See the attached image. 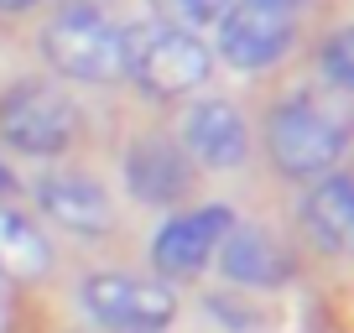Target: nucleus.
I'll return each instance as SVG.
<instances>
[{
    "instance_id": "nucleus-1",
    "label": "nucleus",
    "mask_w": 354,
    "mask_h": 333,
    "mask_svg": "<svg viewBox=\"0 0 354 333\" xmlns=\"http://www.w3.org/2000/svg\"><path fill=\"white\" fill-rule=\"evenodd\" d=\"M349 151V131L333 110H323L313 94H287L266 115V156L281 178L292 182H318L339 172Z\"/></svg>"
},
{
    "instance_id": "nucleus-2",
    "label": "nucleus",
    "mask_w": 354,
    "mask_h": 333,
    "mask_svg": "<svg viewBox=\"0 0 354 333\" xmlns=\"http://www.w3.org/2000/svg\"><path fill=\"white\" fill-rule=\"evenodd\" d=\"M214 73V47L167 21L125 26V78L151 99H188Z\"/></svg>"
},
{
    "instance_id": "nucleus-3",
    "label": "nucleus",
    "mask_w": 354,
    "mask_h": 333,
    "mask_svg": "<svg viewBox=\"0 0 354 333\" xmlns=\"http://www.w3.org/2000/svg\"><path fill=\"white\" fill-rule=\"evenodd\" d=\"M84 131V115L68 99V89L47 78H16L0 94V146L26 162H53Z\"/></svg>"
},
{
    "instance_id": "nucleus-4",
    "label": "nucleus",
    "mask_w": 354,
    "mask_h": 333,
    "mask_svg": "<svg viewBox=\"0 0 354 333\" xmlns=\"http://www.w3.org/2000/svg\"><path fill=\"white\" fill-rule=\"evenodd\" d=\"M42 57L68 84H120L125 78V26L94 6H63L42 26Z\"/></svg>"
},
{
    "instance_id": "nucleus-5",
    "label": "nucleus",
    "mask_w": 354,
    "mask_h": 333,
    "mask_svg": "<svg viewBox=\"0 0 354 333\" xmlns=\"http://www.w3.org/2000/svg\"><path fill=\"white\" fill-rule=\"evenodd\" d=\"M78 307L110 333H167L177 318V292L141 271H88L78 281Z\"/></svg>"
},
{
    "instance_id": "nucleus-6",
    "label": "nucleus",
    "mask_w": 354,
    "mask_h": 333,
    "mask_svg": "<svg viewBox=\"0 0 354 333\" xmlns=\"http://www.w3.org/2000/svg\"><path fill=\"white\" fill-rule=\"evenodd\" d=\"M219 57L240 73H261L277 68L297 42V11L277 6V0H230V11L219 16Z\"/></svg>"
},
{
    "instance_id": "nucleus-7",
    "label": "nucleus",
    "mask_w": 354,
    "mask_h": 333,
    "mask_svg": "<svg viewBox=\"0 0 354 333\" xmlns=\"http://www.w3.org/2000/svg\"><path fill=\"white\" fill-rule=\"evenodd\" d=\"M234 209L230 203H203V209H177L162 229L151 234V266H156V281H193L214 266L224 234L234 229Z\"/></svg>"
},
{
    "instance_id": "nucleus-8",
    "label": "nucleus",
    "mask_w": 354,
    "mask_h": 333,
    "mask_svg": "<svg viewBox=\"0 0 354 333\" xmlns=\"http://www.w3.org/2000/svg\"><path fill=\"white\" fill-rule=\"evenodd\" d=\"M125 193L146 209H188L193 182H198V166L183 156V146L172 135H136L131 151H125Z\"/></svg>"
},
{
    "instance_id": "nucleus-9",
    "label": "nucleus",
    "mask_w": 354,
    "mask_h": 333,
    "mask_svg": "<svg viewBox=\"0 0 354 333\" xmlns=\"http://www.w3.org/2000/svg\"><path fill=\"white\" fill-rule=\"evenodd\" d=\"M177 146L203 172H240L250 162V125L230 99H193L177 120Z\"/></svg>"
},
{
    "instance_id": "nucleus-10",
    "label": "nucleus",
    "mask_w": 354,
    "mask_h": 333,
    "mask_svg": "<svg viewBox=\"0 0 354 333\" xmlns=\"http://www.w3.org/2000/svg\"><path fill=\"white\" fill-rule=\"evenodd\" d=\"M37 209L57 224V229L78 234V240H104L115 234V198L100 178H88V172H47L37 178Z\"/></svg>"
},
{
    "instance_id": "nucleus-11",
    "label": "nucleus",
    "mask_w": 354,
    "mask_h": 333,
    "mask_svg": "<svg viewBox=\"0 0 354 333\" xmlns=\"http://www.w3.org/2000/svg\"><path fill=\"white\" fill-rule=\"evenodd\" d=\"M214 266L230 281V292H277V287H287V281L297 276V260L266 229H255V224H234V229L224 234Z\"/></svg>"
},
{
    "instance_id": "nucleus-12",
    "label": "nucleus",
    "mask_w": 354,
    "mask_h": 333,
    "mask_svg": "<svg viewBox=\"0 0 354 333\" xmlns=\"http://www.w3.org/2000/svg\"><path fill=\"white\" fill-rule=\"evenodd\" d=\"M297 229L318 256H344L354 234V182L349 172H328V178L308 182V193L297 198Z\"/></svg>"
},
{
    "instance_id": "nucleus-13",
    "label": "nucleus",
    "mask_w": 354,
    "mask_h": 333,
    "mask_svg": "<svg viewBox=\"0 0 354 333\" xmlns=\"http://www.w3.org/2000/svg\"><path fill=\"white\" fill-rule=\"evenodd\" d=\"M53 266H57V256H53L47 229L32 213L0 203V276L16 281V287H37V281L53 276Z\"/></svg>"
},
{
    "instance_id": "nucleus-14",
    "label": "nucleus",
    "mask_w": 354,
    "mask_h": 333,
    "mask_svg": "<svg viewBox=\"0 0 354 333\" xmlns=\"http://www.w3.org/2000/svg\"><path fill=\"white\" fill-rule=\"evenodd\" d=\"M151 11H156V21H167V26L203 32V26H214L230 11V0H151Z\"/></svg>"
},
{
    "instance_id": "nucleus-15",
    "label": "nucleus",
    "mask_w": 354,
    "mask_h": 333,
    "mask_svg": "<svg viewBox=\"0 0 354 333\" xmlns=\"http://www.w3.org/2000/svg\"><path fill=\"white\" fill-rule=\"evenodd\" d=\"M318 73H323V84L328 89H339V94H349V32H333L328 42H323V53H318Z\"/></svg>"
},
{
    "instance_id": "nucleus-16",
    "label": "nucleus",
    "mask_w": 354,
    "mask_h": 333,
    "mask_svg": "<svg viewBox=\"0 0 354 333\" xmlns=\"http://www.w3.org/2000/svg\"><path fill=\"white\" fill-rule=\"evenodd\" d=\"M26 6H37V0H0V11H6V16H16V11H26Z\"/></svg>"
},
{
    "instance_id": "nucleus-17",
    "label": "nucleus",
    "mask_w": 354,
    "mask_h": 333,
    "mask_svg": "<svg viewBox=\"0 0 354 333\" xmlns=\"http://www.w3.org/2000/svg\"><path fill=\"white\" fill-rule=\"evenodd\" d=\"M277 6H287V11H297V6H302V0H277Z\"/></svg>"
},
{
    "instance_id": "nucleus-18",
    "label": "nucleus",
    "mask_w": 354,
    "mask_h": 333,
    "mask_svg": "<svg viewBox=\"0 0 354 333\" xmlns=\"http://www.w3.org/2000/svg\"><path fill=\"white\" fill-rule=\"evenodd\" d=\"M0 188H11V178H6V166H0Z\"/></svg>"
}]
</instances>
